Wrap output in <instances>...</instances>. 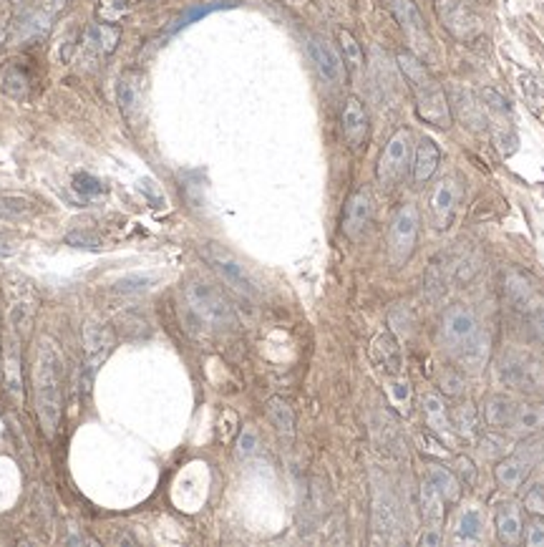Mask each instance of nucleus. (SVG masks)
<instances>
[{"mask_svg":"<svg viewBox=\"0 0 544 547\" xmlns=\"http://www.w3.org/2000/svg\"><path fill=\"white\" fill-rule=\"evenodd\" d=\"M258 451V434L252 429H242V434L237 439V454L240 457H252Z\"/></svg>","mask_w":544,"mask_h":547,"instance_id":"nucleus-50","label":"nucleus"},{"mask_svg":"<svg viewBox=\"0 0 544 547\" xmlns=\"http://www.w3.org/2000/svg\"><path fill=\"white\" fill-rule=\"evenodd\" d=\"M96 31V41H99V49L104 56H112L113 50L119 49V41H122V28L112 23H99L94 25Z\"/></svg>","mask_w":544,"mask_h":547,"instance_id":"nucleus-41","label":"nucleus"},{"mask_svg":"<svg viewBox=\"0 0 544 547\" xmlns=\"http://www.w3.org/2000/svg\"><path fill=\"white\" fill-rule=\"evenodd\" d=\"M371 361L391 376L401 373V363H403L401 361V346L391 331H384L371 341Z\"/></svg>","mask_w":544,"mask_h":547,"instance_id":"nucleus-22","label":"nucleus"},{"mask_svg":"<svg viewBox=\"0 0 544 547\" xmlns=\"http://www.w3.org/2000/svg\"><path fill=\"white\" fill-rule=\"evenodd\" d=\"M532 472V460L524 454H512L499 460L494 467V479L502 489H517L527 482V477Z\"/></svg>","mask_w":544,"mask_h":547,"instance_id":"nucleus-24","label":"nucleus"},{"mask_svg":"<svg viewBox=\"0 0 544 547\" xmlns=\"http://www.w3.org/2000/svg\"><path fill=\"white\" fill-rule=\"evenodd\" d=\"M3 38H5V28L0 25V43H3Z\"/></svg>","mask_w":544,"mask_h":547,"instance_id":"nucleus-59","label":"nucleus"},{"mask_svg":"<svg viewBox=\"0 0 544 547\" xmlns=\"http://www.w3.org/2000/svg\"><path fill=\"white\" fill-rule=\"evenodd\" d=\"M423 293H426V298L431 300V303H441L446 296V275L436 260L423 273Z\"/></svg>","mask_w":544,"mask_h":547,"instance_id":"nucleus-34","label":"nucleus"},{"mask_svg":"<svg viewBox=\"0 0 544 547\" xmlns=\"http://www.w3.org/2000/svg\"><path fill=\"white\" fill-rule=\"evenodd\" d=\"M441 164V150L439 144L433 141L431 137L419 139L416 150H413V160H411V179H413V187L421 189L423 185H429V179L436 175Z\"/></svg>","mask_w":544,"mask_h":547,"instance_id":"nucleus-16","label":"nucleus"},{"mask_svg":"<svg viewBox=\"0 0 544 547\" xmlns=\"http://www.w3.org/2000/svg\"><path fill=\"white\" fill-rule=\"evenodd\" d=\"M139 192L149 199V205H151V207H164V202H167L164 195H161L159 187L154 185L151 179H141V182H139Z\"/></svg>","mask_w":544,"mask_h":547,"instance_id":"nucleus-52","label":"nucleus"},{"mask_svg":"<svg viewBox=\"0 0 544 547\" xmlns=\"http://www.w3.org/2000/svg\"><path fill=\"white\" fill-rule=\"evenodd\" d=\"M202 255H204V260L212 265V270L220 273L224 283L230 287H235L240 296L258 298V283L252 280V275L245 270V265L237 260L232 252H227V250L220 248V245L210 242L207 248L202 250Z\"/></svg>","mask_w":544,"mask_h":547,"instance_id":"nucleus-9","label":"nucleus"},{"mask_svg":"<svg viewBox=\"0 0 544 547\" xmlns=\"http://www.w3.org/2000/svg\"><path fill=\"white\" fill-rule=\"evenodd\" d=\"M398 68L406 78L408 88L413 91L416 99V114L421 122L436 126V129H449L454 124V114L449 104V94L439 84V78L429 71V66L419 59L413 50H401L396 56Z\"/></svg>","mask_w":544,"mask_h":547,"instance_id":"nucleus-2","label":"nucleus"},{"mask_svg":"<svg viewBox=\"0 0 544 547\" xmlns=\"http://www.w3.org/2000/svg\"><path fill=\"white\" fill-rule=\"evenodd\" d=\"M449 104H451V114H454L469 132H482V129H486V114H484L482 101L476 99L471 91L454 88L451 96H449Z\"/></svg>","mask_w":544,"mask_h":547,"instance_id":"nucleus-18","label":"nucleus"},{"mask_svg":"<svg viewBox=\"0 0 544 547\" xmlns=\"http://www.w3.org/2000/svg\"><path fill=\"white\" fill-rule=\"evenodd\" d=\"M338 43H340V50H343V63L350 71H360L363 68V49H360L358 38L346 28H340L338 31Z\"/></svg>","mask_w":544,"mask_h":547,"instance_id":"nucleus-35","label":"nucleus"},{"mask_svg":"<svg viewBox=\"0 0 544 547\" xmlns=\"http://www.w3.org/2000/svg\"><path fill=\"white\" fill-rule=\"evenodd\" d=\"M18 252V245L13 242V240H5V237H0V258H13Z\"/></svg>","mask_w":544,"mask_h":547,"instance_id":"nucleus-56","label":"nucleus"},{"mask_svg":"<svg viewBox=\"0 0 544 547\" xmlns=\"http://www.w3.org/2000/svg\"><path fill=\"white\" fill-rule=\"evenodd\" d=\"M444 507L446 499L436 492V487L423 479L421 482V512H423V520L431 524V527H441L444 523Z\"/></svg>","mask_w":544,"mask_h":547,"instance_id":"nucleus-30","label":"nucleus"},{"mask_svg":"<svg viewBox=\"0 0 544 547\" xmlns=\"http://www.w3.org/2000/svg\"><path fill=\"white\" fill-rule=\"evenodd\" d=\"M489 356H492V338L482 333V331H476L469 341H464L458 346L457 359L469 373H479L489 363Z\"/></svg>","mask_w":544,"mask_h":547,"instance_id":"nucleus-23","label":"nucleus"},{"mask_svg":"<svg viewBox=\"0 0 544 547\" xmlns=\"http://www.w3.org/2000/svg\"><path fill=\"white\" fill-rule=\"evenodd\" d=\"M186 305L197 313L204 324L214 328H227L235 325V311L230 305V300L224 298V293L217 286H212L207 280H192L185 287Z\"/></svg>","mask_w":544,"mask_h":547,"instance_id":"nucleus-3","label":"nucleus"},{"mask_svg":"<svg viewBox=\"0 0 544 547\" xmlns=\"http://www.w3.org/2000/svg\"><path fill=\"white\" fill-rule=\"evenodd\" d=\"M444 542V537H441V530L439 527H426V533L421 535V547H439Z\"/></svg>","mask_w":544,"mask_h":547,"instance_id":"nucleus-55","label":"nucleus"},{"mask_svg":"<svg viewBox=\"0 0 544 547\" xmlns=\"http://www.w3.org/2000/svg\"><path fill=\"white\" fill-rule=\"evenodd\" d=\"M157 283V275L149 273H134V275H124L113 283V293L119 296H134V293H144L149 287Z\"/></svg>","mask_w":544,"mask_h":547,"instance_id":"nucleus-38","label":"nucleus"},{"mask_svg":"<svg viewBox=\"0 0 544 547\" xmlns=\"http://www.w3.org/2000/svg\"><path fill=\"white\" fill-rule=\"evenodd\" d=\"M373 524L376 533L381 535H391L398 530V505L396 497L391 495L388 485H376V495H373Z\"/></svg>","mask_w":544,"mask_h":547,"instance_id":"nucleus-19","label":"nucleus"},{"mask_svg":"<svg viewBox=\"0 0 544 547\" xmlns=\"http://www.w3.org/2000/svg\"><path fill=\"white\" fill-rule=\"evenodd\" d=\"M421 409H423V416H426V424H429V429H431L433 434L439 436H449L451 434V414L446 409V401L444 397H439V394H423L421 398Z\"/></svg>","mask_w":544,"mask_h":547,"instance_id":"nucleus-28","label":"nucleus"},{"mask_svg":"<svg viewBox=\"0 0 544 547\" xmlns=\"http://www.w3.org/2000/svg\"><path fill=\"white\" fill-rule=\"evenodd\" d=\"M3 293L8 303V325L15 333L25 336L38 311V293L33 283L18 273H8L3 278Z\"/></svg>","mask_w":544,"mask_h":547,"instance_id":"nucleus-4","label":"nucleus"},{"mask_svg":"<svg viewBox=\"0 0 544 547\" xmlns=\"http://www.w3.org/2000/svg\"><path fill=\"white\" fill-rule=\"evenodd\" d=\"M458 199H461V185L454 177H444L433 185L431 195H429V214H431V224L436 230L451 227Z\"/></svg>","mask_w":544,"mask_h":547,"instance_id":"nucleus-10","label":"nucleus"},{"mask_svg":"<svg viewBox=\"0 0 544 547\" xmlns=\"http://www.w3.org/2000/svg\"><path fill=\"white\" fill-rule=\"evenodd\" d=\"M451 426H454L461 436L474 439V436H476V426H479L476 411L471 409V406H457V409L451 411Z\"/></svg>","mask_w":544,"mask_h":547,"instance_id":"nucleus-40","label":"nucleus"},{"mask_svg":"<svg viewBox=\"0 0 544 547\" xmlns=\"http://www.w3.org/2000/svg\"><path fill=\"white\" fill-rule=\"evenodd\" d=\"M3 378L5 388L15 401L23 398V373H21V343L18 333L11 328V333L3 338Z\"/></svg>","mask_w":544,"mask_h":547,"instance_id":"nucleus-17","label":"nucleus"},{"mask_svg":"<svg viewBox=\"0 0 544 547\" xmlns=\"http://www.w3.org/2000/svg\"><path fill=\"white\" fill-rule=\"evenodd\" d=\"M50 31V13L43 8L38 11H28L18 18V23L13 28V38L18 43H33V41H43Z\"/></svg>","mask_w":544,"mask_h":547,"instance_id":"nucleus-26","label":"nucleus"},{"mask_svg":"<svg viewBox=\"0 0 544 547\" xmlns=\"http://www.w3.org/2000/svg\"><path fill=\"white\" fill-rule=\"evenodd\" d=\"M436 15L451 36L471 43L484 33V21L469 0H436Z\"/></svg>","mask_w":544,"mask_h":547,"instance_id":"nucleus-8","label":"nucleus"},{"mask_svg":"<svg viewBox=\"0 0 544 547\" xmlns=\"http://www.w3.org/2000/svg\"><path fill=\"white\" fill-rule=\"evenodd\" d=\"M33 199L23 197V195H0V217H25L33 212Z\"/></svg>","mask_w":544,"mask_h":547,"instance_id":"nucleus-39","label":"nucleus"},{"mask_svg":"<svg viewBox=\"0 0 544 547\" xmlns=\"http://www.w3.org/2000/svg\"><path fill=\"white\" fill-rule=\"evenodd\" d=\"M517 406L512 398L502 397V394H494V397H486L482 404V422L494 429V432H507L512 429V422H514V414H517Z\"/></svg>","mask_w":544,"mask_h":547,"instance_id":"nucleus-21","label":"nucleus"},{"mask_svg":"<svg viewBox=\"0 0 544 547\" xmlns=\"http://www.w3.org/2000/svg\"><path fill=\"white\" fill-rule=\"evenodd\" d=\"M31 381H33V404H36L38 422L43 426L46 436H53L61 424L63 391H66V363H63L61 351L53 338H38Z\"/></svg>","mask_w":544,"mask_h":547,"instance_id":"nucleus-1","label":"nucleus"},{"mask_svg":"<svg viewBox=\"0 0 544 547\" xmlns=\"http://www.w3.org/2000/svg\"><path fill=\"white\" fill-rule=\"evenodd\" d=\"M116 104L124 116H131L139 106V87L131 76H122L119 84H116Z\"/></svg>","mask_w":544,"mask_h":547,"instance_id":"nucleus-36","label":"nucleus"},{"mask_svg":"<svg viewBox=\"0 0 544 547\" xmlns=\"http://www.w3.org/2000/svg\"><path fill=\"white\" fill-rule=\"evenodd\" d=\"M524 510L534 517H544V485H534L524 495Z\"/></svg>","mask_w":544,"mask_h":547,"instance_id":"nucleus-48","label":"nucleus"},{"mask_svg":"<svg viewBox=\"0 0 544 547\" xmlns=\"http://www.w3.org/2000/svg\"><path fill=\"white\" fill-rule=\"evenodd\" d=\"M340 129H343V137H346L350 150H363V144L368 139V112H366V106H363V101L358 96H348L346 104H343Z\"/></svg>","mask_w":544,"mask_h":547,"instance_id":"nucleus-15","label":"nucleus"},{"mask_svg":"<svg viewBox=\"0 0 544 547\" xmlns=\"http://www.w3.org/2000/svg\"><path fill=\"white\" fill-rule=\"evenodd\" d=\"M423 479H429L436 487V492L446 499V505L458 502V497H461V482H458L454 470H446L441 464H431V467H426V477Z\"/></svg>","mask_w":544,"mask_h":547,"instance_id":"nucleus-29","label":"nucleus"},{"mask_svg":"<svg viewBox=\"0 0 544 547\" xmlns=\"http://www.w3.org/2000/svg\"><path fill=\"white\" fill-rule=\"evenodd\" d=\"M496 378L517 391H544V363L524 353H504L496 361Z\"/></svg>","mask_w":544,"mask_h":547,"instance_id":"nucleus-7","label":"nucleus"},{"mask_svg":"<svg viewBox=\"0 0 544 547\" xmlns=\"http://www.w3.org/2000/svg\"><path fill=\"white\" fill-rule=\"evenodd\" d=\"M373 220V197L368 189H358L353 192L350 199L346 202V210H343V235L348 240H360L363 232L368 230V224Z\"/></svg>","mask_w":544,"mask_h":547,"instance_id":"nucleus-14","label":"nucleus"},{"mask_svg":"<svg viewBox=\"0 0 544 547\" xmlns=\"http://www.w3.org/2000/svg\"><path fill=\"white\" fill-rule=\"evenodd\" d=\"M527 324H530V333H532L534 341L544 343V308L527 311Z\"/></svg>","mask_w":544,"mask_h":547,"instance_id":"nucleus-51","label":"nucleus"},{"mask_svg":"<svg viewBox=\"0 0 544 547\" xmlns=\"http://www.w3.org/2000/svg\"><path fill=\"white\" fill-rule=\"evenodd\" d=\"M504 296L520 311H532L534 308V286L521 270H507L504 273Z\"/></svg>","mask_w":544,"mask_h":547,"instance_id":"nucleus-27","label":"nucleus"},{"mask_svg":"<svg viewBox=\"0 0 544 547\" xmlns=\"http://www.w3.org/2000/svg\"><path fill=\"white\" fill-rule=\"evenodd\" d=\"M66 245H71L76 250H101L104 248V240L91 230H71L66 235Z\"/></svg>","mask_w":544,"mask_h":547,"instance_id":"nucleus-43","label":"nucleus"},{"mask_svg":"<svg viewBox=\"0 0 544 547\" xmlns=\"http://www.w3.org/2000/svg\"><path fill=\"white\" fill-rule=\"evenodd\" d=\"M411 154H413V134H411V129L401 126L396 134L385 141L384 151L378 157V164H376L378 185L385 189L396 187L411 167Z\"/></svg>","mask_w":544,"mask_h":547,"instance_id":"nucleus-6","label":"nucleus"},{"mask_svg":"<svg viewBox=\"0 0 544 547\" xmlns=\"http://www.w3.org/2000/svg\"><path fill=\"white\" fill-rule=\"evenodd\" d=\"M496 537L504 545H517L524 535V523H521V512L514 502H502L494 515Z\"/></svg>","mask_w":544,"mask_h":547,"instance_id":"nucleus-25","label":"nucleus"},{"mask_svg":"<svg viewBox=\"0 0 544 547\" xmlns=\"http://www.w3.org/2000/svg\"><path fill=\"white\" fill-rule=\"evenodd\" d=\"M308 53L318 74L322 76L325 84L331 87H340L346 81V63H343V56H338V50L321 36H310L308 38Z\"/></svg>","mask_w":544,"mask_h":547,"instance_id":"nucleus-12","label":"nucleus"},{"mask_svg":"<svg viewBox=\"0 0 544 547\" xmlns=\"http://www.w3.org/2000/svg\"><path fill=\"white\" fill-rule=\"evenodd\" d=\"M129 11H131V5L126 0H101L96 15L104 23H119L124 15H129Z\"/></svg>","mask_w":544,"mask_h":547,"instance_id":"nucleus-42","label":"nucleus"},{"mask_svg":"<svg viewBox=\"0 0 544 547\" xmlns=\"http://www.w3.org/2000/svg\"><path fill=\"white\" fill-rule=\"evenodd\" d=\"M454 474H457L461 485L474 487V482H476V467H474V461L469 457H457L454 460Z\"/></svg>","mask_w":544,"mask_h":547,"instance_id":"nucleus-49","label":"nucleus"},{"mask_svg":"<svg viewBox=\"0 0 544 547\" xmlns=\"http://www.w3.org/2000/svg\"><path fill=\"white\" fill-rule=\"evenodd\" d=\"M391 8H394V15H396L401 31L406 33L411 49H413V53L421 59L423 50L431 49V36H429V28H426L423 15H421L419 8L413 5V0H394Z\"/></svg>","mask_w":544,"mask_h":547,"instance_id":"nucleus-11","label":"nucleus"},{"mask_svg":"<svg viewBox=\"0 0 544 547\" xmlns=\"http://www.w3.org/2000/svg\"><path fill=\"white\" fill-rule=\"evenodd\" d=\"M484 537V520L479 510H464L457 523V540L458 545H476Z\"/></svg>","mask_w":544,"mask_h":547,"instance_id":"nucleus-31","label":"nucleus"},{"mask_svg":"<svg viewBox=\"0 0 544 547\" xmlns=\"http://www.w3.org/2000/svg\"><path fill=\"white\" fill-rule=\"evenodd\" d=\"M74 189L81 195V197H96L104 192V185H101L99 179L94 175H88V172H76L74 175Z\"/></svg>","mask_w":544,"mask_h":547,"instance_id":"nucleus-44","label":"nucleus"},{"mask_svg":"<svg viewBox=\"0 0 544 547\" xmlns=\"http://www.w3.org/2000/svg\"><path fill=\"white\" fill-rule=\"evenodd\" d=\"M524 542L530 547H544V523L534 520V523L527 524V535H524Z\"/></svg>","mask_w":544,"mask_h":547,"instance_id":"nucleus-53","label":"nucleus"},{"mask_svg":"<svg viewBox=\"0 0 544 547\" xmlns=\"http://www.w3.org/2000/svg\"><path fill=\"white\" fill-rule=\"evenodd\" d=\"M544 426V409L539 406H517L514 422H512V432H537Z\"/></svg>","mask_w":544,"mask_h":547,"instance_id":"nucleus-37","label":"nucleus"},{"mask_svg":"<svg viewBox=\"0 0 544 547\" xmlns=\"http://www.w3.org/2000/svg\"><path fill=\"white\" fill-rule=\"evenodd\" d=\"M267 416H270V422L275 424V429L285 436H293L295 432V414L290 409V404L285 401V398H270L267 401Z\"/></svg>","mask_w":544,"mask_h":547,"instance_id":"nucleus-33","label":"nucleus"},{"mask_svg":"<svg viewBox=\"0 0 544 547\" xmlns=\"http://www.w3.org/2000/svg\"><path fill=\"white\" fill-rule=\"evenodd\" d=\"M84 346H86L88 369H96L113 346V333L109 331V325L99 324V321H86V325H84Z\"/></svg>","mask_w":544,"mask_h":547,"instance_id":"nucleus-20","label":"nucleus"},{"mask_svg":"<svg viewBox=\"0 0 544 547\" xmlns=\"http://www.w3.org/2000/svg\"><path fill=\"white\" fill-rule=\"evenodd\" d=\"M532 449H537V454H539V457L544 460V436H542V439H537V442H532V444H530V451H532Z\"/></svg>","mask_w":544,"mask_h":547,"instance_id":"nucleus-58","label":"nucleus"},{"mask_svg":"<svg viewBox=\"0 0 544 547\" xmlns=\"http://www.w3.org/2000/svg\"><path fill=\"white\" fill-rule=\"evenodd\" d=\"M388 397L394 401V406L398 411H408V404H411V384L403 381V378H394L388 384Z\"/></svg>","mask_w":544,"mask_h":547,"instance_id":"nucleus-45","label":"nucleus"},{"mask_svg":"<svg viewBox=\"0 0 544 547\" xmlns=\"http://www.w3.org/2000/svg\"><path fill=\"white\" fill-rule=\"evenodd\" d=\"M464 376L457 371H444L439 376V388L446 397H461L464 394Z\"/></svg>","mask_w":544,"mask_h":547,"instance_id":"nucleus-47","label":"nucleus"},{"mask_svg":"<svg viewBox=\"0 0 544 547\" xmlns=\"http://www.w3.org/2000/svg\"><path fill=\"white\" fill-rule=\"evenodd\" d=\"M521 91H524V96H527V101H530L532 106H544L542 78H537V76H524V78H521Z\"/></svg>","mask_w":544,"mask_h":547,"instance_id":"nucleus-46","label":"nucleus"},{"mask_svg":"<svg viewBox=\"0 0 544 547\" xmlns=\"http://www.w3.org/2000/svg\"><path fill=\"white\" fill-rule=\"evenodd\" d=\"M479 444H482V451L486 457H494V454H504V439L499 436H479Z\"/></svg>","mask_w":544,"mask_h":547,"instance_id":"nucleus-54","label":"nucleus"},{"mask_svg":"<svg viewBox=\"0 0 544 547\" xmlns=\"http://www.w3.org/2000/svg\"><path fill=\"white\" fill-rule=\"evenodd\" d=\"M0 91L8 96V99L23 101L28 96V76L21 66L8 63L3 71H0Z\"/></svg>","mask_w":544,"mask_h":547,"instance_id":"nucleus-32","label":"nucleus"},{"mask_svg":"<svg viewBox=\"0 0 544 547\" xmlns=\"http://www.w3.org/2000/svg\"><path fill=\"white\" fill-rule=\"evenodd\" d=\"M421 232V212L413 202L401 205L391 220V230H388V260L396 268L406 265L411 255L416 252Z\"/></svg>","mask_w":544,"mask_h":547,"instance_id":"nucleus-5","label":"nucleus"},{"mask_svg":"<svg viewBox=\"0 0 544 547\" xmlns=\"http://www.w3.org/2000/svg\"><path fill=\"white\" fill-rule=\"evenodd\" d=\"M479 331V325H476V318H474V313L467 308V305H451V308H446L444 318H441V341H444V346L449 349H458L464 341H469L474 333Z\"/></svg>","mask_w":544,"mask_h":547,"instance_id":"nucleus-13","label":"nucleus"},{"mask_svg":"<svg viewBox=\"0 0 544 547\" xmlns=\"http://www.w3.org/2000/svg\"><path fill=\"white\" fill-rule=\"evenodd\" d=\"M11 3H21V0H11Z\"/></svg>","mask_w":544,"mask_h":547,"instance_id":"nucleus-60","label":"nucleus"},{"mask_svg":"<svg viewBox=\"0 0 544 547\" xmlns=\"http://www.w3.org/2000/svg\"><path fill=\"white\" fill-rule=\"evenodd\" d=\"M41 3H43L41 8L53 15V13H61L63 8H66V3H68V0H41Z\"/></svg>","mask_w":544,"mask_h":547,"instance_id":"nucleus-57","label":"nucleus"}]
</instances>
